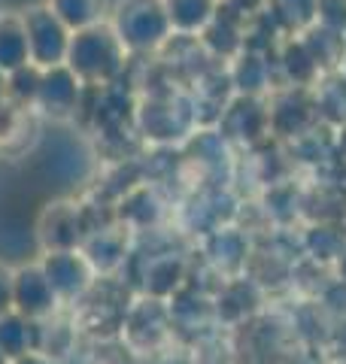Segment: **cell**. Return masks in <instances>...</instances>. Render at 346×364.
I'll return each mask as SVG.
<instances>
[{
	"label": "cell",
	"mask_w": 346,
	"mask_h": 364,
	"mask_svg": "<svg viewBox=\"0 0 346 364\" xmlns=\"http://www.w3.org/2000/svg\"><path fill=\"white\" fill-rule=\"evenodd\" d=\"M343 43H346V31H343Z\"/></svg>",
	"instance_id": "d4e9b609"
},
{
	"label": "cell",
	"mask_w": 346,
	"mask_h": 364,
	"mask_svg": "<svg viewBox=\"0 0 346 364\" xmlns=\"http://www.w3.org/2000/svg\"><path fill=\"white\" fill-rule=\"evenodd\" d=\"M198 122V109H192L182 97L170 95H155L137 109V124H140L143 136L155 143H173L192 136V128Z\"/></svg>",
	"instance_id": "277c9868"
},
{
	"label": "cell",
	"mask_w": 346,
	"mask_h": 364,
	"mask_svg": "<svg viewBox=\"0 0 346 364\" xmlns=\"http://www.w3.org/2000/svg\"><path fill=\"white\" fill-rule=\"evenodd\" d=\"M25 21V33H28V52H31V64H37L40 70H49L67 61V49H70L73 31L58 18L49 6H31L21 13Z\"/></svg>",
	"instance_id": "3957f363"
},
{
	"label": "cell",
	"mask_w": 346,
	"mask_h": 364,
	"mask_svg": "<svg viewBox=\"0 0 346 364\" xmlns=\"http://www.w3.org/2000/svg\"><path fill=\"white\" fill-rule=\"evenodd\" d=\"M0 104H6V73L0 70Z\"/></svg>",
	"instance_id": "7402d4cb"
},
{
	"label": "cell",
	"mask_w": 346,
	"mask_h": 364,
	"mask_svg": "<svg viewBox=\"0 0 346 364\" xmlns=\"http://www.w3.org/2000/svg\"><path fill=\"white\" fill-rule=\"evenodd\" d=\"M110 25L115 31V37L122 40V46L128 49V55L158 52L173 37L170 18L161 0H119Z\"/></svg>",
	"instance_id": "7a4b0ae2"
},
{
	"label": "cell",
	"mask_w": 346,
	"mask_h": 364,
	"mask_svg": "<svg viewBox=\"0 0 346 364\" xmlns=\"http://www.w3.org/2000/svg\"><path fill=\"white\" fill-rule=\"evenodd\" d=\"M316 25L331 31H346V0H316Z\"/></svg>",
	"instance_id": "ac0fdd59"
},
{
	"label": "cell",
	"mask_w": 346,
	"mask_h": 364,
	"mask_svg": "<svg viewBox=\"0 0 346 364\" xmlns=\"http://www.w3.org/2000/svg\"><path fill=\"white\" fill-rule=\"evenodd\" d=\"M170 18L173 33L179 37H201L204 28L216 18L222 0H161Z\"/></svg>",
	"instance_id": "30bf717a"
},
{
	"label": "cell",
	"mask_w": 346,
	"mask_h": 364,
	"mask_svg": "<svg viewBox=\"0 0 346 364\" xmlns=\"http://www.w3.org/2000/svg\"><path fill=\"white\" fill-rule=\"evenodd\" d=\"M0 364H13V361H9V358L4 355V352H0Z\"/></svg>",
	"instance_id": "cb8c5ba5"
},
{
	"label": "cell",
	"mask_w": 346,
	"mask_h": 364,
	"mask_svg": "<svg viewBox=\"0 0 346 364\" xmlns=\"http://www.w3.org/2000/svg\"><path fill=\"white\" fill-rule=\"evenodd\" d=\"M58 294L52 289L49 277L43 273L40 264H25L16 270V279H13V310L33 318V322H46L58 313Z\"/></svg>",
	"instance_id": "ba28073f"
},
{
	"label": "cell",
	"mask_w": 346,
	"mask_h": 364,
	"mask_svg": "<svg viewBox=\"0 0 346 364\" xmlns=\"http://www.w3.org/2000/svg\"><path fill=\"white\" fill-rule=\"evenodd\" d=\"M0 352L16 361L25 358L31 352H40V322L21 316V313H6L0 316Z\"/></svg>",
	"instance_id": "8fae6325"
},
{
	"label": "cell",
	"mask_w": 346,
	"mask_h": 364,
	"mask_svg": "<svg viewBox=\"0 0 346 364\" xmlns=\"http://www.w3.org/2000/svg\"><path fill=\"white\" fill-rule=\"evenodd\" d=\"M222 4L234 6V9H240V13H246V16H258L268 0H222Z\"/></svg>",
	"instance_id": "ffe728a7"
},
{
	"label": "cell",
	"mask_w": 346,
	"mask_h": 364,
	"mask_svg": "<svg viewBox=\"0 0 346 364\" xmlns=\"http://www.w3.org/2000/svg\"><path fill=\"white\" fill-rule=\"evenodd\" d=\"M13 364H58V361L43 355V352H31V355H25V358H16Z\"/></svg>",
	"instance_id": "44dd1931"
},
{
	"label": "cell",
	"mask_w": 346,
	"mask_h": 364,
	"mask_svg": "<svg viewBox=\"0 0 346 364\" xmlns=\"http://www.w3.org/2000/svg\"><path fill=\"white\" fill-rule=\"evenodd\" d=\"M13 279H16V270L0 264V316L13 313Z\"/></svg>",
	"instance_id": "d6986e66"
},
{
	"label": "cell",
	"mask_w": 346,
	"mask_h": 364,
	"mask_svg": "<svg viewBox=\"0 0 346 364\" xmlns=\"http://www.w3.org/2000/svg\"><path fill=\"white\" fill-rule=\"evenodd\" d=\"M40 76H43V70L37 64H25V67H19L16 73H9L6 76V100L9 104H16L21 109L33 107L37 91H40Z\"/></svg>",
	"instance_id": "e0dca14e"
},
{
	"label": "cell",
	"mask_w": 346,
	"mask_h": 364,
	"mask_svg": "<svg viewBox=\"0 0 346 364\" xmlns=\"http://www.w3.org/2000/svg\"><path fill=\"white\" fill-rule=\"evenodd\" d=\"M46 6H49L73 33L107 21V0H49Z\"/></svg>",
	"instance_id": "9a60e30c"
},
{
	"label": "cell",
	"mask_w": 346,
	"mask_h": 364,
	"mask_svg": "<svg viewBox=\"0 0 346 364\" xmlns=\"http://www.w3.org/2000/svg\"><path fill=\"white\" fill-rule=\"evenodd\" d=\"M83 88L85 85L79 82V76L67 64L49 67V70H43V76H40V91H37L33 107L55 122H67L83 107Z\"/></svg>",
	"instance_id": "8992f818"
},
{
	"label": "cell",
	"mask_w": 346,
	"mask_h": 364,
	"mask_svg": "<svg viewBox=\"0 0 346 364\" xmlns=\"http://www.w3.org/2000/svg\"><path fill=\"white\" fill-rule=\"evenodd\" d=\"M25 64H31L25 21L16 13H4L0 16V70L9 76Z\"/></svg>",
	"instance_id": "5bb4252c"
},
{
	"label": "cell",
	"mask_w": 346,
	"mask_h": 364,
	"mask_svg": "<svg viewBox=\"0 0 346 364\" xmlns=\"http://www.w3.org/2000/svg\"><path fill=\"white\" fill-rule=\"evenodd\" d=\"M310 97H313V109L319 122L343 128L346 124V79L340 76V70L322 73L319 82L310 88Z\"/></svg>",
	"instance_id": "7c38bea8"
},
{
	"label": "cell",
	"mask_w": 346,
	"mask_h": 364,
	"mask_svg": "<svg viewBox=\"0 0 346 364\" xmlns=\"http://www.w3.org/2000/svg\"><path fill=\"white\" fill-rule=\"evenodd\" d=\"M64 64L79 76L83 85L100 88V85H112L122 76L125 64H128V49L115 37L110 21H100L95 28L73 33Z\"/></svg>",
	"instance_id": "6da1fadb"
},
{
	"label": "cell",
	"mask_w": 346,
	"mask_h": 364,
	"mask_svg": "<svg viewBox=\"0 0 346 364\" xmlns=\"http://www.w3.org/2000/svg\"><path fill=\"white\" fill-rule=\"evenodd\" d=\"M231 85L243 97H261L264 91L273 88V61L264 52L243 46L234 58H231Z\"/></svg>",
	"instance_id": "9c48e42d"
},
{
	"label": "cell",
	"mask_w": 346,
	"mask_h": 364,
	"mask_svg": "<svg viewBox=\"0 0 346 364\" xmlns=\"http://www.w3.org/2000/svg\"><path fill=\"white\" fill-rule=\"evenodd\" d=\"M43 273L49 277L52 289L61 304H73L91 289L95 282V267L85 258L83 249H64V252H46L40 261Z\"/></svg>",
	"instance_id": "5b68a950"
},
{
	"label": "cell",
	"mask_w": 346,
	"mask_h": 364,
	"mask_svg": "<svg viewBox=\"0 0 346 364\" xmlns=\"http://www.w3.org/2000/svg\"><path fill=\"white\" fill-rule=\"evenodd\" d=\"M83 252L91 261L95 273L98 270H112V267H119L122 261H125V243L119 240V234L100 231V237H91V234L85 237Z\"/></svg>",
	"instance_id": "2e32d148"
},
{
	"label": "cell",
	"mask_w": 346,
	"mask_h": 364,
	"mask_svg": "<svg viewBox=\"0 0 346 364\" xmlns=\"http://www.w3.org/2000/svg\"><path fill=\"white\" fill-rule=\"evenodd\" d=\"M88 234L85 215L79 207L67 200H55L43 210L40 225H37V237L40 246L46 252H64V249H83Z\"/></svg>",
	"instance_id": "52a82bcc"
},
{
	"label": "cell",
	"mask_w": 346,
	"mask_h": 364,
	"mask_svg": "<svg viewBox=\"0 0 346 364\" xmlns=\"http://www.w3.org/2000/svg\"><path fill=\"white\" fill-rule=\"evenodd\" d=\"M337 70H340V76H343V79H346V58H343V61H340V67H337Z\"/></svg>",
	"instance_id": "603a6c76"
},
{
	"label": "cell",
	"mask_w": 346,
	"mask_h": 364,
	"mask_svg": "<svg viewBox=\"0 0 346 364\" xmlns=\"http://www.w3.org/2000/svg\"><path fill=\"white\" fill-rule=\"evenodd\" d=\"M264 16L285 37H301L310 25H316V0H268Z\"/></svg>",
	"instance_id": "4fadbf2b"
}]
</instances>
